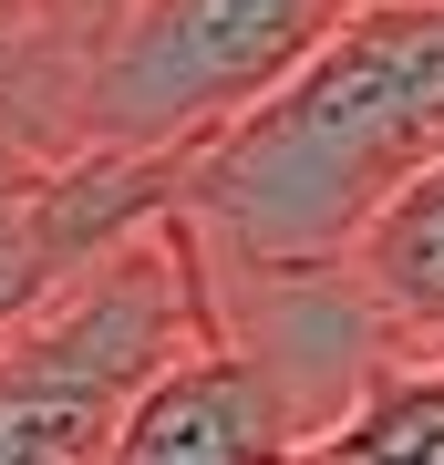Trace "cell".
Masks as SVG:
<instances>
[{
  "mask_svg": "<svg viewBox=\"0 0 444 465\" xmlns=\"http://www.w3.org/2000/svg\"><path fill=\"white\" fill-rule=\"evenodd\" d=\"M362 11H413V0H362Z\"/></svg>",
  "mask_w": 444,
  "mask_h": 465,
  "instance_id": "obj_6",
  "label": "cell"
},
{
  "mask_svg": "<svg viewBox=\"0 0 444 465\" xmlns=\"http://www.w3.org/2000/svg\"><path fill=\"white\" fill-rule=\"evenodd\" d=\"M217 341V269L165 197L0 321V465H114L165 362Z\"/></svg>",
  "mask_w": 444,
  "mask_h": 465,
  "instance_id": "obj_2",
  "label": "cell"
},
{
  "mask_svg": "<svg viewBox=\"0 0 444 465\" xmlns=\"http://www.w3.org/2000/svg\"><path fill=\"white\" fill-rule=\"evenodd\" d=\"M362 0H124L83 52V155L176 176L248 124Z\"/></svg>",
  "mask_w": 444,
  "mask_h": 465,
  "instance_id": "obj_3",
  "label": "cell"
},
{
  "mask_svg": "<svg viewBox=\"0 0 444 465\" xmlns=\"http://www.w3.org/2000/svg\"><path fill=\"white\" fill-rule=\"evenodd\" d=\"M300 465H444V351H393Z\"/></svg>",
  "mask_w": 444,
  "mask_h": 465,
  "instance_id": "obj_5",
  "label": "cell"
},
{
  "mask_svg": "<svg viewBox=\"0 0 444 465\" xmlns=\"http://www.w3.org/2000/svg\"><path fill=\"white\" fill-rule=\"evenodd\" d=\"M424 166H444V0L351 11L300 84L176 166V217L228 280L341 269Z\"/></svg>",
  "mask_w": 444,
  "mask_h": 465,
  "instance_id": "obj_1",
  "label": "cell"
},
{
  "mask_svg": "<svg viewBox=\"0 0 444 465\" xmlns=\"http://www.w3.org/2000/svg\"><path fill=\"white\" fill-rule=\"evenodd\" d=\"M341 280L362 290L393 351H444V166H424L393 207L362 228V249L341 259Z\"/></svg>",
  "mask_w": 444,
  "mask_h": 465,
  "instance_id": "obj_4",
  "label": "cell"
}]
</instances>
